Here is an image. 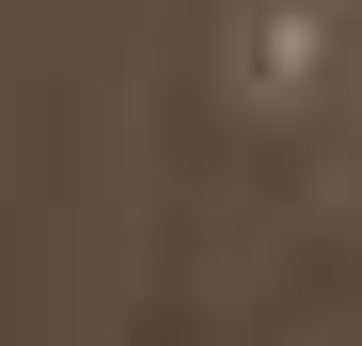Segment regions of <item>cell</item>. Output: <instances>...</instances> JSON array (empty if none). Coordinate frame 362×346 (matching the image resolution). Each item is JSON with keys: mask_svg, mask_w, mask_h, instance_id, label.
Returning <instances> with one entry per match:
<instances>
[{"mask_svg": "<svg viewBox=\"0 0 362 346\" xmlns=\"http://www.w3.org/2000/svg\"><path fill=\"white\" fill-rule=\"evenodd\" d=\"M362 64V0H221V95L252 126H315Z\"/></svg>", "mask_w": 362, "mask_h": 346, "instance_id": "obj_1", "label": "cell"}]
</instances>
